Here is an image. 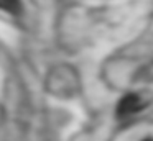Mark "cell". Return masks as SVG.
<instances>
[{
  "label": "cell",
  "instance_id": "cell-2",
  "mask_svg": "<svg viewBox=\"0 0 153 141\" xmlns=\"http://www.w3.org/2000/svg\"><path fill=\"white\" fill-rule=\"evenodd\" d=\"M0 8L12 15H20L22 13V2L20 0H0Z\"/></svg>",
  "mask_w": 153,
  "mask_h": 141
},
{
  "label": "cell",
  "instance_id": "cell-1",
  "mask_svg": "<svg viewBox=\"0 0 153 141\" xmlns=\"http://www.w3.org/2000/svg\"><path fill=\"white\" fill-rule=\"evenodd\" d=\"M140 108H142V103H140L138 97L133 95V94H128V95H125V97L120 100L117 113L123 117V115H130V113H133V111L140 110Z\"/></svg>",
  "mask_w": 153,
  "mask_h": 141
},
{
  "label": "cell",
  "instance_id": "cell-3",
  "mask_svg": "<svg viewBox=\"0 0 153 141\" xmlns=\"http://www.w3.org/2000/svg\"><path fill=\"white\" fill-rule=\"evenodd\" d=\"M145 141H153V140H145Z\"/></svg>",
  "mask_w": 153,
  "mask_h": 141
}]
</instances>
